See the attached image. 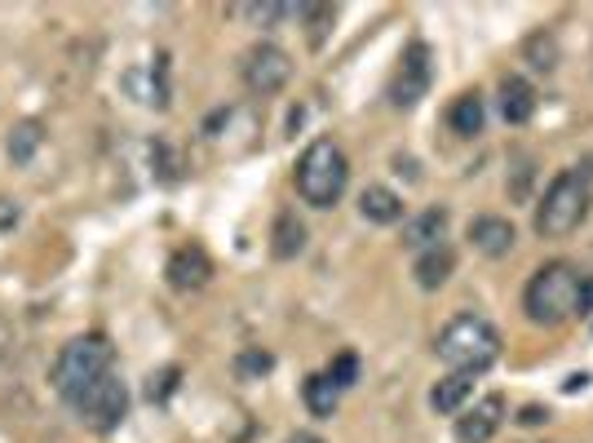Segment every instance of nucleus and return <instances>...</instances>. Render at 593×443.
I'll return each instance as SVG.
<instances>
[{
  "label": "nucleus",
  "mask_w": 593,
  "mask_h": 443,
  "mask_svg": "<svg viewBox=\"0 0 593 443\" xmlns=\"http://www.w3.org/2000/svg\"><path fill=\"white\" fill-rule=\"evenodd\" d=\"M134 93H138V102H147V106H169V84H164V67H142V71H134L129 80H125Z\"/></svg>",
  "instance_id": "obj_19"
},
{
  "label": "nucleus",
  "mask_w": 593,
  "mask_h": 443,
  "mask_svg": "<svg viewBox=\"0 0 593 443\" xmlns=\"http://www.w3.org/2000/svg\"><path fill=\"white\" fill-rule=\"evenodd\" d=\"M164 275H169V284H173L178 293H195V288H204V284L213 280V262H208V253H204L199 245H186V249H178V253L169 258Z\"/></svg>",
  "instance_id": "obj_11"
},
{
  "label": "nucleus",
  "mask_w": 593,
  "mask_h": 443,
  "mask_svg": "<svg viewBox=\"0 0 593 443\" xmlns=\"http://www.w3.org/2000/svg\"><path fill=\"white\" fill-rule=\"evenodd\" d=\"M297 19H301V23H310V45H323V36H328V27H332L337 10H332V5H301V10H297Z\"/></svg>",
  "instance_id": "obj_23"
},
{
  "label": "nucleus",
  "mask_w": 593,
  "mask_h": 443,
  "mask_svg": "<svg viewBox=\"0 0 593 443\" xmlns=\"http://www.w3.org/2000/svg\"><path fill=\"white\" fill-rule=\"evenodd\" d=\"M434 351H438V360L452 373H474V377H479L483 368H492L501 360V332L483 315H456L438 332Z\"/></svg>",
  "instance_id": "obj_1"
},
{
  "label": "nucleus",
  "mask_w": 593,
  "mask_h": 443,
  "mask_svg": "<svg viewBox=\"0 0 593 443\" xmlns=\"http://www.w3.org/2000/svg\"><path fill=\"white\" fill-rule=\"evenodd\" d=\"M452 271H456V253L447 249V245H438V249H425L421 258H417V266H412V275H417V284L421 288H443L447 280H452Z\"/></svg>",
  "instance_id": "obj_18"
},
{
  "label": "nucleus",
  "mask_w": 593,
  "mask_h": 443,
  "mask_svg": "<svg viewBox=\"0 0 593 443\" xmlns=\"http://www.w3.org/2000/svg\"><path fill=\"white\" fill-rule=\"evenodd\" d=\"M589 204H593L589 173H580V169H562V173L545 186V195H540V204H536V236H545V240H562V236H571V231L580 227V222H584Z\"/></svg>",
  "instance_id": "obj_2"
},
{
  "label": "nucleus",
  "mask_w": 593,
  "mask_h": 443,
  "mask_svg": "<svg viewBox=\"0 0 593 443\" xmlns=\"http://www.w3.org/2000/svg\"><path fill=\"white\" fill-rule=\"evenodd\" d=\"M523 425H540V421H549V412L540 408V404H532V408H523V417H518Z\"/></svg>",
  "instance_id": "obj_30"
},
{
  "label": "nucleus",
  "mask_w": 593,
  "mask_h": 443,
  "mask_svg": "<svg viewBox=\"0 0 593 443\" xmlns=\"http://www.w3.org/2000/svg\"><path fill=\"white\" fill-rule=\"evenodd\" d=\"M447 222H452V213L438 204V208H425V213H417L408 227H403V245L408 249H417V253H425V249H438L443 245V236H447Z\"/></svg>",
  "instance_id": "obj_12"
},
{
  "label": "nucleus",
  "mask_w": 593,
  "mask_h": 443,
  "mask_svg": "<svg viewBox=\"0 0 593 443\" xmlns=\"http://www.w3.org/2000/svg\"><path fill=\"white\" fill-rule=\"evenodd\" d=\"M505 421V395H483L460 421H456V439L460 443H488Z\"/></svg>",
  "instance_id": "obj_9"
},
{
  "label": "nucleus",
  "mask_w": 593,
  "mask_h": 443,
  "mask_svg": "<svg viewBox=\"0 0 593 443\" xmlns=\"http://www.w3.org/2000/svg\"><path fill=\"white\" fill-rule=\"evenodd\" d=\"M536 106H540V98H536L532 80H523V76H505L501 80V116L510 125H527L536 116Z\"/></svg>",
  "instance_id": "obj_13"
},
{
  "label": "nucleus",
  "mask_w": 593,
  "mask_h": 443,
  "mask_svg": "<svg viewBox=\"0 0 593 443\" xmlns=\"http://www.w3.org/2000/svg\"><path fill=\"white\" fill-rule=\"evenodd\" d=\"M474 395V373H447L434 390H430V408L443 417H456Z\"/></svg>",
  "instance_id": "obj_16"
},
{
  "label": "nucleus",
  "mask_w": 593,
  "mask_h": 443,
  "mask_svg": "<svg viewBox=\"0 0 593 443\" xmlns=\"http://www.w3.org/2000/svg\"><path fill=\"white\" fill-rule=\"evenodd\" d=\"M71 408L80 412V421H84L89 430L111 434V430H121V421L129 417V390H125V382L115 377V373H106V377L93 382Z\"/></svg>",
  "instance_id": "obj_6"
},
{
  "label": "nucleus",
  "mask_w": 593,
  "mask_h": 443,
  "mask_svg": "<svg viewBox=\"0 0 593 443\" xmlns=\"http://www.w3.org/2000/svg\"><path fill=\"white\" fill-rule=\"evenodd\" d=\"M301 249H306V222H301L293 208H284V213L275 217V227H271V253H275L280 262H293Z\"/></svg>",
  "instance_id": "obj_15"
},
{
  "label": "nucleus",
  "mask_w": 593,
  "mask_h": 443,
  "mask_svg": "<svg viewBox=\"0 0 593 443\" xmlns=\"http://www.w3.org/2000/svg\"><path fill=\"white\" fill-rule=\"evenodd\" d=\"M483 121H488V106H483V93H479V89L460 93V98L452 102V111H447V125H452V134H460V138L483 134Z\"/></svg>",
  "instance_id": "obj_14"
},
{
  "label": "nucleus",
  "mask_w": 593,
  "mask_h": 443,
  "mask_svg": "<svg viewBox=\"0 0 593 443\" xmlns=\"http://www.w3.org/2000/svg\"><path fill=\"white\" fill-rule=\"evenodd\" d=\"M469 245L479 249L483 258H505L514 245H518V231L510 217H497V213H483L469 222Z\"/></svg>",
  "instance_id": "obj_10"
},
{
  "label": "nucleus",
  "mask_w": 593,
  "mask_h": 443,
  "mask_svg": "<svg viewBox=\"0 0 593 443\" xmlns=\"http://www.w3.org/2000/svg\"><path fill=\"white\" fill-rule=\"evenodd\" d=\"M430 80H434V54H430L425 41H412V45L403 49V58H399L395 80H390V102H395L399 111L417 106V102L430 93Z\"/></svg>",
  "instance_id": "obj_7"
},
{
  "label": "nucleus",
  "mask_w": 593,
  "mask_h": 443,
  "mask_svg": "<svg viewBox=\"0 0 593 443\" xmlns=\"http://www.w3.org/2000/svg\"><path fill=\"white\" fill-rule=\"evenodd\" d=\"M575 315H593V275H580V288H575Z\"/></svg>",
  "instance_id": "obj_28"
},
{
  "label": "nucleus",
  "mask_w": 593,
  "mask_h": 443,
  "mask_svg": "<svg viewBox=\"0 0 593 443\" xmlns=\"http://www.w3.org/2000/svg\"><path fill=\"white\" fill-rule=\"evenodd\" d=\"M240 71H244V84H249L253 93L271 98V93H280V89L293 80V58H288L280 45H271V41H258V45L244 54Z\"/></svg>",
  "instance_id": "obj_8"
},
{
  "label": "nucleus",
  "mask_w": 593,
  "mask_h": 443,
  "mask_svg": "<svg viewBox=\"0 0 593 443\" xmlns=\"http://www.w3.org/2000/svg\"><path fill=\"white\" fill-rule=\"evenodd\" d=\"M523 54H527V63H532L536 71H554V67H558V41H554V32H536Z\"/></svg>",
  "instance_id": "obj_22"
},
{
  "label": "nucleus",
  "mask_w": 593,
  "mask_h": 443,
  "mask_svg": "<svg viewBox=\"0 0 593 443\" xmlns=\"http://www.w3.org/2000/svg\"><path fill=\"white\" fill-rule=\"evenodd\" d=\"M306 408H310V417H332L337 412V399H341V390L323 377V373H315V377H306Z\"/></svg>",
  "instance_id": "obj_20"
},
{
  "label": "nucleus",
  "mask_w": 593,
  "mask_h": 443,
  "mask_svg": "<svg viewBox=\"0 0 593 443\" xmlns=\"http://www.w3.org/2000/svg\"><path fill=\"white\" fill-rule=\"evenodd\" d=\"M111 364H115L111 342L102 338V332H84V338L67 342L62 355L54 360V390H58L67 404H76L93 382H102V377L111 373Z\"/></svg>",
  "instance_id": "obj_4"
},
{
  "label": "nucleus",
  "mask_w": 593,
  "mask_h": 443,
  "mask_svg": "<svg viewBox=\"0 0 593 443\" xmlns=\"http://www.w3.org/2000/svg\"><path fill=\"white\" fill-rule=\"evenodd\" d=\"M173 386H178V368H164L160 377H151V386H147V395H151V404H164Z\"/></svg>",
  "instance_id": "obj_26"
},
{
  "label": "nucleus",
  "mask_w": 593,
  "mask_h": 443,
  "mask_svg": "<svg viewBox=\"0 0 593 443\" xmlns=\"http://www.w3.org/2000/svg\"><path fill=\"white\" fill-rule=\"evenodd\" d=\"M575 288H580V271L571 262H545L523 293V310L532 323L540 328H558L567 315H575Z\"/></svg>",
  "instance_id": "obj_5"
},
{
  "label": "nucleus",
  "mask_w": 593,
  "mask_h": 443,
  "mask_svg": "<svg viewBox=\"0 0 593 443\" xmlns=\"http://www.w3.org/2000/svg\"><path fill=\"white\" fill-rule=\"evenodd\" d=\"M41 143H45V129L36 121L14 125V134H10V160L14 164H32V156L41 151Z\"/></svg>",
  "instance_id": "obj_21"
},
{
  "label": "nucleus",
  "mask_w": 593,
  "mask_h": 443,
  "mask_svg": "<svg viewBox=\"0 0 593 443\" xmlns=\"http://www.w3.org/2000/svg\"><path fill=\"white\" fill-rule=\"evenodd\" d=\"M345 182H350L345 151L332 138H315L297 160V195L310 208H332L345 195Z\"/></svg>",
  "instance_id": "obj_3"
},
{
  "label": "nucleus",
  "mask_w": 593,
  "mask_h": 443,
  "mask_svg": "<svg viewBox=\"0 0 593 443\" xmlns=\"http://www.w3.org/2000/svg\"><path fill=\"white\" fill-rule=\"evenodd\" d=\"M14 227H19V204L0 200V231H14Z\"/></svg>",
  "instance_id": "obj_29"
},
{
  "label": "nucleus",
  "mask_w": 593,
  "mask_h": 443,
  "mask_svg": "<svg viewBox=\"0 0 593 443\" xmlns=\"http://www.w3.org/2000/svg\"><path fill=\"white\" fill-rule=\"evenodd\" d=\"M288 443H323V439H319V434H293Z\"/></svg>",
  "instance_id": "obj_31"
},
{
  "label": "nucleus",
  "mask_w": 593,
  "mask_h": 443,
  "mask_svg": "<svg viewBox=\"0 0 593 443\" xmlns=\"http://www.w3.org/2000/svg\"><path fill=\"white\" fill-rule=\"evenodd\" d=\"M244 14L258 19V23H280V19H293L297 10L293 5H244Z\"/></svg>",
  "instance_id": "obj_25"
},
{
  "label": "nucleus",
  "mask_w": 593,
  "mask_h": 443,
  "mask_svg": "<svg viewBox=\"0 0 593 443\" xmlns=\"http://www.w3.org/2000/svg\"><path fill=\"white\" fill-rule=\"evenodd\" d=\"M271 364H275V360H271L266 351H249V355L240 360V377H253V373H271Z\"/></svg>",
  "instance_id": "obj_27"
},
{
  "label": "nucleus",
  "mask_w": 593,
  "mask_h": 443,
  "mask_svg": "<svg viewBox=\"0 0 593 443\" xmlns=\"http://www.w3.org/2000/svg\"><path fill=\"white\" fill-rule=\"evenodd\" d=\"M323 377H328L337 390H350L354 382H360V355H350V351H345V355H337V360L328 364V373H323Z\"/></svg>",
  "instance_id": "obj_24"
},
{
  "label": "nucleus",
  "mask_w": 593,
  "mask_h": 443,
  "mask_svg": "<svg viewBox=\"0 0 593 443\" xmlns=\"http://www.w3.org/2000/svg\"><path fill=\"white\" fill-rule=\"evenodd\" d=\"M360 213H364L368 222H377V227H395V222L403 217V195L390 191V186H368V191L360 195Z\"/></svg>",
  "instance_id": "obj_17"
}]
</instances>
